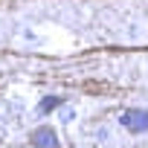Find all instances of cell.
<instances>
[{
  "label": "cell",
  "instance_id": "obj_2",
  "mask_svg": "<svg viewBox=\"0 0 148 148\" xmlns=\"http://www.w3.org/2000/svg\"><path fill=\"white\" fill-rule=\"evenodd\" d=\"M29 142L35 145V148H58L61 142H58V134H55V128H49V125H41V128H35L32 134H29Z\"/></svg>",
  "mask_w": 148,
  "mask_h": 148
},
{
  "label": "cell",
  "instance_id": "obj_1",
  "mask_svg": "<svg viewBox=\"0 0 148 148\" xmlns=\"http://www.w3.org/2000/svg\"><path fill=\"white\" fill-rule=\"evenodd\" d=\"M119 122L131 134H142V131H148V110L145 108H128V110H122Z\"/></svg>",
  "mask_w": 148,
  "mask_h": 148
},
{
  "label": "cell",
  "instance_id": "obj_3",
  "mask_svg": "<svg viewBox=\"0 0 148 148\" xmlns=\"http://www.w3.org/2000/svg\"><path fill=\"white\" fill-rule=\"evenodd\" d=\"M61 96H47L44 102H41V108H38V113H49V110H55V108H61Z\"/></svg>",
  "mask_w": 148,
  "mask_h": 148
}]
</instances>
